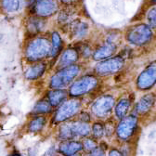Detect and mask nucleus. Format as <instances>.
Listing matches in <instances>:
<instances>
[{
    "label": "nucleus",
    "mask_w": 156,
    "mask_h": 156,
    "mask_svg": "<svg viewBox=\"0 0 156 156\" xmlns=\"http://www.w3.org/2000/svg\"><path fill=\"white\" fill-rule=\"evenodd\" d=\"M114 129H115L114 124H113V122H112V121H109V122H107V123L104 125V133H105L107 136L112 135V133L114 132Z\"/></svg>",
    "instance_id": "obj_30"
},
{
    "label": "nucleus",
    "mask_w": 156,
    "mask_h": 156,
    "mask_svg": "<svg viewBox=\"0 0 156 156\" xmlns=\"http://www.w3.org/2000/svg\"><path fill=\"white\" fill-rule=\"evenodd\" d=\"M89 156H92V155H89Z\"/></svg>",
    "instance_id": "obj_39"
},
{
    "label": "nucleus",
    "mask_w": 156,
    "mask_h": 156,
    "mask_svg": "<svg viewBox=\"0 0 156 156\" xmlns=\"http://www.w3.org/2000/svg\"><path fill=\"white\" fill-rule=\"evenodd\" d=\"M50 40H51V44H52V49H51L49 58H55L62 52L63 42H62V39L60 33L57 31H53L51 33Z\"/></svg>",
    "instance_id": "obj_21"
},
{
    "label": "nucleus",
    "mask_w": 156,
    "mask_h": 156,
    "mask_svg": "<svg viewBox=\"0 0 156 156\" xmlns=\"http://www.w3.org/2000/svg\"><path fill=\"white\" fill-rule=\"evenodd\" d=\"M7 156H23V155L20 154V153H18V152H14V153H12V154H9V155H7Z\"/></svg>",
    "instance_id": "obj_36"
},
{
    "label": "nucleus",
    "mask_w": 156,
    "mask_h": 156,
    "mask_svg": "<svg viewBox=\"0 0 156 156\" xmlns=\"http://www.w3.org/2000/svg\"><path fill=\"white\" fill-rule=\"evenodd\" d=\"M73 156H80V155H76V154H74V155H73Z\"/></svg>",
    "instance_id": "obj_37"
},
{
    "label": "nucleus",
    "mask_w": 156,
    "mask_h": 156,
    "mask_svg": "<svg viewBox=\"0 0 156 156\" xmlns=\"http://www.w3.org/2000/svg\"><path fill=\"white\" fill-rule=\"evenodd\" d=\"M138 120L134 115L126 116L123 120H121L120 124L117 126V134L121 139H127L131 136L136 127Z\"/></svg>",
    "instance_id": "obj_12"
},
{
    "label": "nucleus",
    "mask_w": 156,
    "mask_h": 156,
    "mask_svg": "<svg viewBox=\"0 0 156 156\" xmlns=\"http://www.w3.org/2000/svg\"><path fill=\"white\" fill-rule=\"evenodd\" d=\"M80 67L78 65H70L58 70L49 79L51 88H63L68 86L74 78L79 74Z\"/></svg>",
    "instance_id": "obj_2"
},
{
    "label": "nucleus",
    "mask_w": 156,
    "mask_h": 156,
    "mask_svg": "<svg viewBox=\"0 0 156 156\" xmlns=\"http://www.w3.org/2000/svg\"><path fill=\"white\" fill-rule=\"evenodd\" d=\"M114 105V100L112 97L105 96L97 100L92 105V112L98 117H104L110 113Z\"/></svg>",
    "instance_id": "obj_11"
},
{
    "label": "nucleus",
    "mask_w": 156,
    "mask_h": 156,
    "mask_svg": "<svg viewBox=\"0 0 156 156\" xmlns=\"http://www.w3.org/2000/svg\"><path fill=\"white\" fill-rule=\"evenodd\" d=\"M80 119H81V121H83V122H87V121H89V119H90V116H89V114L87 113V112H81V114H80Z\"/></svg>",
    "instance_id": "obj_32"
},
{
    "label": "nucleus",
    "mask_w": 156,
    "mask_h": 156,
    "mask_svg": "<svg viewBox=\"0 0 156 156\" xmlns=\"http://www.w3.org/2000/svg\"><path fill=\"white\" fill-rule=\"evenodd\" d=\"M74 15H75L74 9H73L69 6L58 10V24L63 27H70L71 24L75 21Z\"/></svg>",
    "instance_id": "obj_18"
},
{
    "label": "nucleus",
    "mask_w": 156,
    "mask_h": 156,
    "mask_svg": "<svg viewBox=\"0 0 156 156\" xmlns=\"http://www.w3.org/2000/svg\"><path fill=\"white\" fill-rule=\"evenodd\" d=\"M147 22L151 28H156V7L151 8L147 13Z\"/></svg>",
    "instance_id": "obj_26"
},
{
    "label": "nucleus",
    "mask_w": 156,
    "mask_h": 156,
    "mask_svg": "<svg viewBox=\"0 0 156 156\" xmlns=\"http://www.w3.org/2000/svg\"><path fill=\"white\" fill-rule=\"evenodd\" d=\"M26 0H0V9L5 14H15L21 11Z\"/></svg>",
    "instance_id": "obj_15"
},
{
    "label": "nucleus",
    "mask_w": 156,
    "mask_h": 156,
    "mask_svg": "<svg viewBox=\"0 0 156 156\" xmlns=\"http://www.w3.org/2000/svg\"><path fill=\"white\" fill-rule=\"evenodd\" d=\"M91 155L92 156H105V151L103 149H101L100 147H97L96 149H94L91 151Z\"/></svg>",
    "instance_id": "obj_31"
},
{
    "label": "nucleus",
    "mask_w": 156,
    "mask_h": 156,
    "mask_svg": "<svg viewBox=\"0 0 156 156\" xmlns=\"http://www.w3.org/2000/svg\"><path fill=\"white\" fill-rule=\"evenodd\" d=\"M46 123H47V119L45 117L37 115L29 122V124H28L29 131L33 132V133L40 132L45 127Z\"/></svg>",
    "instance_id": "obj_24"
},
{
    "label": "nucleus",
    "mask_w": 156,
    "mask_h": 156,
    "mask_svg": "<svg viewBox=\"0 0 156 156\" xmlns=\"http://www.w3.org/2000/svg\"><path fill=\"white\" fill-rule=\"evenodd\" d=\"M67 97L68 92L63 88H51L47 94V99L53 107L63 103L67 99Z\"/></svg>",
    "instance_id": "obj_16"
},
{
    "label": "nucleus",
    "mask_w": 156,
    "mask_h": 156,
    "mask_svg": "<svg viewBox=\"0 0 156 156\" xmlns=\"http://www.w3.org/2000/svg\"><path fill=\"white\" fill-rule=\"evenodd\" d=\"M53 106L50 104V102L48 101V99H41L39 100L34 106L32 110V113L35 115L40 114H46L52 112Z\"/></svg>",
    "instance_id": "obj_22"
},
{
    "label": "nucleus",
    "mask_w": 156,
    "mask_h": 156,
    "mask_svg": "<svg viewBox=\"0 0 156 156\" xmlns=\"http://www.w3.org/2000/svg\"><path fill=\"white\" fill-rule=\"evenodd\" d=\"M80 107H81V102L78 100H70L64 101L57 110L54 116V121L63 122L72 118L73 116H74L79 112Z\"/></svg>",
    "instance_id": "obj_7"
},
{
    "label": "nucleus",
    "mask_w": 156,
    "mask_h": 156,
    "mask_svg": "<svg viewBox=\"0 0 156 156\" xmlns=\"http://www.w3.org/2000/svg\"><path fill=\"white\" fill-rule=\"evenodd\" d=\"M28 9L30 14L47 19L58 11V4L57 0H39Z\"/></svg>",
    "instance_id": "obj_5"
},
{
    "label": "nucleus",
    "mask_w": 156,
    "mask_h": 156,
    "mask_svg": "<svg viewBox=\"0 0 156 156\" xmlns=\"http://www.w3.org/2000/svg\"><path fill=\"white\" fill-rule=\"evenodd\" d=\"M152 38L151 28L143 23L132 26L126 34L127 41L135 46H143L151 41Z\"/></svg>",
    "instance_id": "obj_3"
},
{
    "label": "nucleus",
    "mask_w": 156,
    "mask_h": 156,
    "mask_svg": "<svg viewBox=\"0 0 156 156\" xmlns=\"http://www.w3.org/2000/svg\"><path fill=\"white\" fill-rule=\"evenodd\" d=\"M124 60L121 57H114L104 60L96 66V73L99 75H109L122 69Z\"/></svg>",
    "instance_id": "obj_9"
},
{
    "label": "nucleus",
    "mask_w": 156,
    "mask_h": 156,
    "mask_svg": "<svg viewBox=\"0 0 156 156\" xmlns=\"http://www.w3.org/2000/svg\"><path fill=\"white\" fill-rule=\"evenodd\" d=\"M155 96L152 93L145 95L140 100V101L136 105V111L140 114H144L148 112L155 103Z\"/></svg>",
    "instance_id": "obj_20"
},
{
    "label": "nucleus",
    "mask_w": 156,
    "mask_h": 156,
    "mask_svg": "<svg viewBox=\"0 0 156 156\" xmlns=\"http://www.w3.org/2000/svg\"><path fill=\"white\" fill-rule=\"evenodd\" d=\"M116 51V46L112 42H107L104 45L98 48L93 53V58L96 61H102L111 57Z\"/></svg>",
    "instance_id": "obj_17"
},
{
    "label": "nucleus",
    "mask_w": 156,
    "mask_h": 156,
    "mask_svg": "<svg viewBox=\"0 0 156 156\" xmlns=\"http://www.w3.org/2000/svg\"><path fill=\"white\" fill-rule=\"evenodd\" d=\"M37 1H39V0H26V4H27L28 7H29V6H31V5H33V4L36 3Z\"/></svg>",
    "instance_id": "obj_35"
},
{
    "label": "nucleus",
    "mask_w": 156,
    "mask_h": 156,
    "mask_svg": "<svg viewBox=\"0 0 156 156\" xmlns=\"http://www.w3.org/2000/svg\"><path fill=\"white\" fill-rule=\"evenodd\" d=\"M76 49H77L78 53H81L84 57H88L92 53L90 47L88 45H86V44H82L79 48H76Z\"/></svg>",
    "instance_id": "obj_29"
},
{
    "label": "nucleus",
    "mask_w": 156,
    "mask_h": 156,
    "mask_svg": "<svg viewBox=\"0 0 156 156\" xmlns=\"http://www.w3.org/2000/svg\"><path fill=\"white\" fill-rule=\"evenodd\" d=\"M83 149V144L79 141H63L58 146V151L64 156H73Z\"/></svg>",
    "instance_id": "obj_19"
},
{
    "label": "nucleus",
    "mask_w": 156,
    "mask_h": 156,
    "mask_svg": "<svg viewBox=\"0 0 156 156\" xmlns=\"http://www.w3.org/2000/svg\"><path fill=\"white\" fill-rule=\"evenodd\" d=\"M98 79L94 75H86L75 81L70 87L69 93L73 97H79L93 90L98 85Z\"/></svg>",
    "instance_id": "obj_6"
},
{
    "label": "nucleus",
    "mask_w": 156,
    "mask_h": 156,
    "mask_svg": "<svg viewBox=\"0 0 156 156\" xmlns=\"http://www.w3.org/2000/svg\"><path fill=\"white\" fill-rule=\"evenodd\" d=\"M93 134L95 136V138H97V139L101 138L104 134V126L100 123L94 124L93 125Z\"/></svg>",
    "instance_id": "obj_27"
},
{
    "label": "nucleus",
    "mask_w": 156,
    "mask_h": 156,
    "mask_svg": "<svg viewBox=\"0 0 156 156\" xmlns=\"http://www.w3.org/2000/svg\"><path fill=\"white\" fill-rule=\"evenodd\" d=\"M46 19L32 14L26 17L24 22L26 33L30 35V37L38 35L40 33H42L46 27Z\"/></svg>",
    "instance_id": "obj_10"
},
{
    "label": "nucleus",
    "mask_w": 156,
    "mask_h": 156,
    "mask_svg": "<svg viewBox=\"0 0 156 156\" xmlns=\"http://www.w3.org/2000/svg\"><path fill=\"white\" fill-rule=\"evenodd\" d=\"M156 83V61L151 62L140 74L136 85L140 89L146 90L152 87Z\"/></svg>",
    "instance_id": "obj_8"
},
{
    "label": "nucleus",
    "mask_w": 156,
    "mask_h": 156,
    "mask_svg": "<svg viewBox=\"0 0 156 156\" xmlns=\"http://www.w3.org/2000/svg\"><path fill=\"white\" fill-rule=\"evenodd\" d=\"M47 69L48 63L45 61L30 63V65L25 69L23 76L27 81H35L45 74Z\"/></svg>",
    "instance_id": "obj_13"
},
{
    "label": "nucleus",
    "mask_w": 156,
    "mask_h": 156,
    "mask_svg": "<svg viewBox=\"0 0 156 156\" xmlns=\"http://www.w3.org/2000/svg\"><path fill=\"white\" fill-rule=\"evenodd\" d=\"M89 133L90 126L87 123L76 121L62 125L58 131V136L62 140H71L74 136H86Z\"/></svg>",
    "instance_id": "obj_4"
},
{
    "label": "nucleus",
    "mask_w": 156,
    "mask_h": 156,
    "mask_svg": "<svg viewBox=\"0 0 156 156\" xmlns=\"http://www.w3.org/2000/svg\"><path fill=\"white\" fill-rule=\"evenodd\" d=\"M98 146H97V142H95L93 140L91 139H88V140H86L85 142L83 143V148L87 151H92L94 149H96Z\"/></svg>",
    "instance_id": "obj_28"
},
{
    "label": "nucleus",
    "mask_w": 156,
    "mask_h": 156,
    "mask_svg": "<svg viewBox=\"0 0 156 156\" xmlns=\"http://www.w3.org/2000/svg\"><path fill=\"white\" fill-rule=\"evenodd\" d=\"M109 156H123V154L117 150H112L109 153Z\"/></svg>",
    "instance_id": "obj_33"
},
{
    "label": "nucleus",
    "mask_w": 156,
    "mask_h": 156,
    "mask_svg": "<svg viewBox=\"0 0 156 156\" xmlns=\"http://www.w3.org/2000/svg\"><path fill=\"white\" fill-rule=\"evenodd\" d=\"M152 1H153V2H156V0H152Z\"/></svg>",
    "instance_id": "obj_38"
},
{
    "label": "nucleus",
    "mask_w": 156,
    "mask_h": 156,
    "mask_svg": "<svg viewBox=\"0 0 156 156\" xmlns=\"http://www.w3.org/2000/svg\"><path fill=\"white\" fill-rule=\"evenodd\" d=\"M73 34V36L77 37V38H82L84 37L87 32H88V25L87 23H83L80 21H75L71 24V26L69 27Z\"/></svg>",
    "instance_id": "obj_23"
},
{
    "label": "nucleus",
    "mask_w": 156,
    "mask_h": 156,
    "mask_svg": "<svg viewBox=\"0 0 156 156\" xmlns=\"http://www.w3.org/2000/svg\"><path fill=\"white\" fill-rule=\"evenodd\" d=\"M60 1H61L62 4L66 5V6H70V5H72V4H73L74 2H76L77 0H60Z\"/></svg>",
    "instance_id": "obj_34"
},
{
    "label": "nucleus",
    "mask_w": 156,
    "mask_h": 156,
    "mask_svg": "<svg viewBox=\"0 0 156 156\" xmlns=\"http://www.w3.org/2000/svg\"><path fill=\"white\" fill-rule=\"evenodd\" d=\"M52 49L50 38L42 35L29 37L23 49V60L28 63L43 62L49 58Z\"/></svg>",
    "instance_id": "obj_1"
},
{
    "label": "nucleus",
    "mask_w": 156,
    "mask_h": 156,
    "mask_svg": "<svg viewBox=\"0 0 156 156\" xmlns=\"http://www.w3.org/2000/svg\"><path fill=\"white\" fill-rule=\"evenodd\" d=\"M130 107V101L128 99H122L115 107V113L118 118H124L126 115Z\"/></svg>",
    "instance_id": "obj_25"
},
{
    "label": "nucleus",
    "mask_w": 156,
    "mask_h": 156,
    "mask_svg": "<svg viewBox=\"0 0 156 156\" xmlns=\"http://www.w3.org/2000/svg\"><path fill=\"white\" fill-rule=\"evenodd\" d=\"M78 55H79V53H78L77 49L74 48H70L65 49L63 52H62L60 58H58V69L73 65L78 60Z\"/></svg>",
    "instance_id": "obj_14"
}]
</instances>
